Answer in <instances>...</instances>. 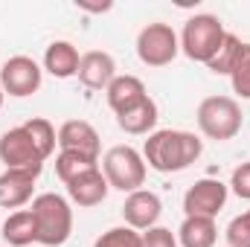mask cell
Returning <instances> with one entry per match:
<instances>
[{
  "instance_id": "cell-3",
  "label": "cell",
  "mask_w": 250,
  "mask_h": 247,
  "mask_svg": "<svg viewBox=\"0 0 250 247\" xmlns=\"http://www.w3.org/2000/svg\"><path fill=\"white\" fill-rule=\"evenodd\" d=\"M195 120H198V128L204 137L224 143L242 131V108L233 96H207L198 105Z\"/></svg>"
},
{
  "instance_id": "cell-2",
  "label": "cell",
  "mask_w": 250,
  "mask_h": 247,
  "mask_svg": "<svg viewBox=\"0 0 250 247\" xmlns=\"http://www.w3.org/2000/svg\"><path fill=\"white\" fill-rule=\"evenodd\" d=\"M32 215H35V230H38V247H62L67 245L70 233H73V209L70 201L56 195V192H44L38 198H32Z\"/></svg>"
},
{
  "instance_id": "cell-11",
  "label": "cell",
  "mask_w": 250,
  "mask_h": 247,
  "mask_svg": "<svg viewBox=\"0 0 250 247\" xmlns=\"http://www.w3.org/2000/svg\"><path fill=\"white\" fill-rule=\"evenodd\" d=\"M35 181L38 175L35 172H26V169H6L0 175V206L3 209H21L32 201V192H35Z\"/></svg>"
},
{
  "instance_id": "cell-19",
  "label": "cell",
  "mask_w": 250,
  "mask_h": 247,
  "mask_svg": "<svg viewBox=\"0 0 250 247\" xmlns=\"http://www.w3.org/2000/svg\"><path fill=\"white\" fill-rule=\"evenodd\" d=\"M157 102L148 96V99H143L137 108H131V111H125L117 117V125L123 128L125 134H131V137H143V134H154V125H157Z\"/></svg>"
},
{
  "instance_id": "cell-13",
  "label": "cell",
  "mask_w": 250,
  "mask_h": 247,
  "mask_svg": "<svg viewBox=\"0 0 250 247\" xmlns=\"http://www.w3.org/2000/svg\"><path fill=\"white\" fill-rule=\"evenodd\" d=\"M67 186V198L76 204V206H99L105 198H108V181H105V175H102V166H96V169H90V172H84V175H79V178H73Z\"/></svg>"
},
{
  "instance_id": "cell-29",
  "label": "cell",
  "mask_w": 250,
  "mask_h": 247,
  "mask_svg": "<svg viewBox=\"0 0 250 247\" xmlns=\"http://www.w3.org/2000/svg\"><path fill=\"white\" fill-rule=\"evenodd\" d=\"M3 99H6V93H3V87H0V108H3Z\"/></svg>"
},
{
  "instance_id": "cell-22",
  "label": "cell",
  "mask_w": 250,
  "mask_h": 247,
  "mask_svg": "<svg viewBox=\"0 0 250 247\" xmlns=\"http://www.w3.org/2000/svg\"><path fill=\"white\" fill-rule=\"evenodd\" d=\"M23 128L32 134V140H35V145L41 148L44 157H50V154L56 151V145H59V131L53 128L50 120H44V117H32V120L23 123Z\"/></svg>"
},
{
  "instance_id": "cell-23",
  "label": "cell",
  "mask_w": 250,
  "mask_h": 247,
  "mask_svg": "<svg viewBox=\"0 0 250 247\" xmlns=\"http://www.w3.org/2000/svg\"><path fill=\"white\" fill-rule=\"evenodd\" d=\"M93 247H143V233H137V230H131V227H111V230H105Z\"/></svg>"
},
{
  "instance_id": "cell-27",
  "label": "cell",
  "mask_w": 250,
  "mask_h": 247,
  "mask_svg": "<svg viewBox=\"0 0 250 247\" xmlns=\"http://www.w3.org/2000/svg\"><path fill=\"white\" fill-rule=\"evenodd\" d=\"M230 189H233V195H239L242 201H250V163H242V166H236L233 169V175H230Z\"/></svg>"
},
{
  "instance_id": "cell-5",
  "label": "cell",
  "mask_w": 250,
  "mask_h": 247,
  "mask_svg": "<svg viewBox=\"0 0 250 247\" xmlns=\"http://www.w3.org/2000/svg\"><path fill=\"white\" fill-rule=\"evenodd\" d=\"M146 172H148V166H146L143 154L131 145H114L102 157V175H105L108 186L128 192V195L146 184Z\"/></svg>"
},
{
  "instance_id": "cell-25",
  "label": "cell",
  "mask_w": 250,
  "mask_h": 247,
  "mask_svg": "<svg viewBox=\"0 0 250 247\" xmlns=\"http://www.w3.org/2000/svg\"><path fill=\"white\" fill-rule=\"evenodd\" d=\"M227 245L230 247H250V209L236 215L230 224H227Z\"/></svg>"
},
{
  "instance_id": "cell-30",
  "label": "cell",
  "mask_w": 250,
  "mask_h": 247,
  "mask_svg": "<svg viewBox=\"0 0 250 247\" xmlns=\"http://www.w3.org/2000/svg\"><path fill=\"white\" fill-rule=\"evenodd\" d=\"M32 247H38V245H32Z\"/></svg>"
},
{
  "instance_id": "cell-21",
  "label": "cell",
  "mask_w": 250,
  "mask_h": 247,
  "mask_svg": "<svg viewBox=\"0 0 250 247\" xmlns=\"http://www.w3.org/2000/svg\"><path fill=\"white\" fill-rule=\"evenodd\" d=\"M242 38H236L233 32H227L224 35V41H221V47H218V53L207 62L209 67V73H215V76H230L233 73V67H236V59H239V53H242Z\"/></svg>"
},
{
  "instance_id": "cell-7",
  "label": "cell",
  "mask_w": 250,
  "mask_h": 247,
  "mask_svg": "<svg viewBox=\"0 0 250 247\" xmlns=\"http://www.w3.org/2000/svg\"><path fill=\"white\" fill-rule=\"evenodd\" d=\"M44 160L47 157L41 154V148L35 145L32 134L23 125L3 131V137H0V163L6 169H26V172L41 175Z\"/></svg>"
},
{
  "instance_id": "cell-24",
  "label": "cell",
  "mask_w": 250,
  "mask_h": 247,
  "mask_svg": "<svg viewBox=\"0 0 250 247\" xmlns=\"http://www.w3.org/2000/svg\"><path fill=\"white\" fill-rule=\"evenodd\" d=\"M230 84L242 99H250V44H242V53L230 73Z\"/></svg>"
},
{
  "instance_id": "cell-1",
  "label": "cell",
  "mask_w": 250,
  "mask_h": 247,
  "mask_svg": "<svg viewBox=\"0 0 250 247\" xmlns=\"http://www.w3.org/2000/svg\"><path fill=\"white\" fill-rule=\"evenodd\" d=\"M204 151V143L181 128H160L154 134H148L146 145H143V160L148 169L172 175V172H184L189 169Z\"/></svg>"
},
{
  "instance_id": "cell-16",
  "label": "cell",
  "mask_w": 250,
  "mask_h": 247,
  "mask_svg": "<svg viewBox=\"0 0 250 247\" xmlns=\"http://www.w3.org/2000/svg\"><path fill=\"white\" fill-rule=\"evenodd\" d=\"M175 236H178V245L181 247H215V242H218V227H215V218L187 215Z\"/></svg>"
},
{
  "instance_id": "cell-10",
  "label": "cell",
  "mask_w": 250,
  "mask_h": 247,
  "mask_svg": "<svg viewBox=\"0 0 250 247\" xmlns=\"http://www.w3.org/2000/svg\"><path fill=\"white\" fill-rule=\"evenodd\" d=\"M160 212H163V204H160V198H157L154 192H148V189L131 192L123 204L125 227H131V230H137V233H146V230L157 227Z\"/></svg>"
},
{
  "instance_id": "cell-12",
  "label": "cell",
  "mask_w": 250,
  "mask_h": 247,
  "mask_svg": "<svg viewBox=\"0 0 250 247\" xmlns=\"http://www.w3.org/2000/svg\"><path fill=\"white\" fill-rule=\"evenodd\" d=\"M79 82L90 90H108V84L117 79V62L105 50H90L79 62Z\"/></svg>"
},
{
  "instance_id": "cell-28",
  "label": "cell",
  "mask_w": 250,
  "mask_h": 247,
  "mask_svg": "<svg viewBox=\"0 0 250 247\" xmlns=\"http://www.w3.org/2000/svg\"><path fill=\"white\" fill-rule=\"evenodd\" d=\"M76 6H79V9H84V12H108L114 3H84V0H79Z\"/></svg>"
},
{
  "instance_id": "cell-18",
  "label": "cell",
  "mask_w": 250,
  "mask_h": 247,
  "mask_svg": "<svg viewBox=\"0 0 250 247\" xmlns=\"http://www.w3.org/2000/svg\"><path fill=\"white\" fill-rule=\"evenodd\" d=\"M79 62H82V56H79V50L70 41H53L47 47V53H44V70L50 76H56V79L76 76L79 73Z\"/></svg>"
},
{
  "instance_id": "cell-6",
  "label": "cell",
  "mask_w": 250,
  "mask_h": 247,
  "mask_svg": "<svg viewBox=\"0 0 250 247\" xmlns=\"http://www.w3.org/2000/svg\"><path fill=\"white\" fill-rule=\"evenodd\" d=\"M181 53V38L169 23H146L137 35V56L146 67H166L178 59Z\"/></svg>"
},
{
  "instance_id": "cell-8",
  "label": "cell",
  "mask_w": 250,
  "mask_h": 247,
  "mask_svg": "<svg viewBox=\"0 0 250 247\" xmlns=\"http://www.w3.org/2000/svg\"><path fill=\"white\" fill-rule=\"evenodd\" d=\"M41 82H44V70L29 56H12L0 67V87H3V93H9L15 99H26L32 93H38Z\"/></svg>"
},
{
  "instance_id": "cell-9",
  "label": "cell",
  "mask_w": 250,
  "mask_h": 247,
  "mask_svg": "<svg viewBox=\"0 0 250 247\" xmlns=\"http://www.w3.org/2000/svg\"><path fill=\"white\" fill-rule=\"evenodd\" d=\"M230 186L215 181V178H201L187 189L184 195V212L187 215H204V218H215L224 204H227Z\"/></svg>"
},
{
  "instance_id": "cell-15",
  "label": "cell",
  "mask_w": 250,
  "mask_h": 247,
  "mask_svg": "<svg viewBox=\"0 0 250 247\" xmlns=\"http://www.w3.org/2000/svg\"><path fill=\"white\" fill-rule=\"evenodd\" d=\"M105 99H108V108L120 117L125 111H131V108H137L143 99H148V93H146V84H143V79H137V76H117L111 84H108V90H105Z\"/></svg>"
},
{
  "instance_id": "cell-26",
  "label": "cell",
  "mask_w": 250,
  "mask_h": 247,
  "mask_svg": "<svg viewBox=\"0 0 250 247\" xmlns=\"http://www.w3.org/2000/svg\"><path fill=\"white\" fill-rule=\"evenodd\" d=\"M143 247H181L178 236L169 227H151L143 233Z\"/></svg>"
},
{
  "instance_id": "cell-14",
  "label": "cell",
  "mask_w": 250,
  "mask_h": 247,
  "mask_svg": "<svg viewBox=\"0 0 250 247\" xmlns=\"http://www.w3.org/2000/svg\"><path fill=\"white\" fill-rule=\"evenodd\" d=\"M99 134L96 128L87 123V120H67L59 128V151H82V154H90V157H99Z\"/></svg>"
},
{
  "instance_id": "cell-20",
  "label": "cell",
  "mask_w": 250,
  "mask_h": 247,
  "mask_svg": "<svg viewBox=\"0 0 250 247\" xmlns=\"http://www.w3.org/2000/svg\"><path fill=\"white\" fill-rule=\"evenodd\" d=\"M96 166H99V157H90V154H82V151L62 148L56 154V175L62 178L64 184H70L73 178H79V175H84V172H90Z\"/></svg>"
},
{
  "instance_id": "cell-17",
  "label": "cell",
  "mask_w": 250,
  "mask_h": 247,
  "mask_svg": "<svg viewBox=\"0 0 250 247\" xmlns=\"http://www.w3.org/2000/svg\"><path fill=\"white\" fill-rule=\"evenodd\" d=\"M0 233H3V242L12 245V247L38 245V230H35V215H32V209H18V212H12V215L3 221Z\"/></svg>"
},
{
  "instance_id": "cell-4",
  "label": "cell",
  "mask_w": 250,
  "mask_h": 247,
  "mask_svg": "<svg viewBox=\"0 0 250 247\" xmlns=\"http://www.w3.org/2000/svg\"><path fill=\"white\" fill-rule=\"evenodd\" d=\"M227 29L215 15H192L181 32V53L192 62L207 64L221 47Z\"/></svg>"
}]
</instances>
